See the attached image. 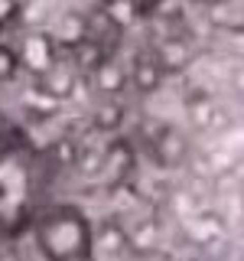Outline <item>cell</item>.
I'll return each instance as SVG.
<instances>
[{
  "instance_id": "cell-16",
  "label": "cell",
  "mask_w": 244,
  "mask_h": 261,
  "mask_svg": "<svg viewBox=\"0 0 244 261\" xmlns=\"http://www.w3.org/2000/svg\"><path fill=\"white\" fill-rule=\"evenodd\" d=\"M234 88H238V95H241V101H244V65L234 69Z\"/></svg>"
},
{
  "instance_id": "cell-9",
  "label": "cell",
  "mask_w": 244,
  "mask_h": 261,
  "mask_svg": "<svg viewBox=\"0 0 244 261\" xmlns=\"http://www.w3.org/2000/svg\"><path fill=\"white\" fill-rule=\"evenodd\" d=\"M163 65H160V59L153 53H140L134 59V69H130V75H127V82H134V88L137 92H143V95H150V92H157V88L163 85Z\"/></svg>"
},
{
  "instance_id": "cell-5",
  "label": "cell",
  "mask_w": 244,
  "mask_h": 261,
  "mask_svg": "<svg viewBox=\"0 0 244 261\" xmlns=\"http://www.w3.org/2000/svg\"><path fill=\"white\" fill-rule=\"evenodd\" d=\"M124 228H127V245H130L134 255L150 258V255H157V251H160V245H163V225H160L157 216H140L134 225H124Z\"/></svg>"
},
{
  "instance_id": "cell-14",
  "label": "cell",
  "mask_w": 244,
  "mask_h": 261,
  "mask_svg": "<svg viewBox=\"0 0 244 261\" xmlns=\"http://www.w3.org/2000/svg\"><path fill=\"white\" fill-rule=\"evenodd\" d=\"M98 127H104V130H117V124H120V108H117V105H104V108L101 111H98Z\"/></svg>"
},
{
  "instance_id": "cell-7",
  "label": "cell",
  "mask_w": 244,
  "mask_h": 261,
  "mask_svg": "<svg viewBox=\"0 0 244 261\" xmlns=\"http://www.w3.org/2000/svg\"><path fill=\"white\" fill-rule=\"evenodd\" d=\"M130 251L127 245V228L117 219H108L95 228V258H124Z\"/></svg>"
},
{
  "instance_id": "cell-19",
  "label": "cell",
  "mask_w": 244,
  "mask_h": 261,
  "mask_svg": "<svg viewBox=\"0 0 244 261\" xmlns=\"http://www.w3.org/2000/svg\"><path fill=\"white\" fill-rule=\"evenodd\" d=\"M241 261H244V258H241Z\"/></svg>"
},
{
  "instance_id": "cell-1",
  "label": "cell",
  "mask_w": 244,
  "mask_h": 261,
  "mask_svg": "<svg viewBox=\"0 0 244 261\" xmlns=\"http://www.w3.org/2000/svg\"><path fill=\"white\" fill-rule=\"evenodd\" d=\"M59 163L23 127H0V242H16L49 202Z\"/></svg>"
},
{
  "instance_id": "cell-4",
  "label": "cell",
  "mask_w": 244,
  "mask_h": 261,
  "mask_svg": "<svg viewBox=\"0 0 244 261\" xmlns=\"http://www.w3.org/2000/svg\"><path fill=\"white\" fill-rule=\"evenodd\" d=\"M186 118H189L192 130H205V134H225L231 127V118H228L225 108H218L215 98L202 88H195L192 95H186Z\"/></svg>"
},
{
  "instance_id": "cell-11",
  "label": "cell",
  "mask_w": 244,
  "mask_h": 261,
  "mask_svg": "<svg viewBox=\"0 0 244 261\" xmlns=\"http://www.w3.org/2000/svg\"><path fill=\"white\" fill-rule=\"evenodd\" d=\"M39 88L49 92L52 98H65V95H72V88H75V75H72L65 65H52L49 72L39 75Z\"/></svg>"
},
{
  "instance_id": "cell-3",
  "label": "cell",
  "mask_w": 244,
  "mask_h": 261,
  "mask_svg": "<svg viewBox=\"0 0 244 261\" xmlns=\"http://www.w3.org/2000/svg\"><path fill=\"white\" fill-rule=\"evenodd\" d=\"M146 147H150L157 167H163V170L182 167V163L189 160V153H192L189 150V137L173 124H157L153 134H146Z\"/></svg>"
},
{
  "instance_id": "cell-12",
  "label": "cell",
  "mask_w": 244,
  "mask_h": 261,
  "mask_svg": "<svg viewBox=\"0 0 244 261\" xmlns=\"http://www.w3.org/2000/svg\"><path fill=\"white\" fill-rule=\"evenodd\" d=\"M95 82H98V92L101 95H117V92H124V85H127V72L120 69L117 62L108 59L95 72Z\"/></svg>"
},
{
  "instance_id": "cell-15",
  "label": "cell",
  "mask_w": 244,
  "mask_h": 261,
  "mask_svg": "<svg viewBox=\"0 0 244 261\" xmlns=\"http://www.w3.org/2000/svg\"><path fill=\"white\" fill-rule=\"evenodd\" d=\"M16 16H20V4L16 0H0V27L13 23Z\"/></svg>"
},
{
  "instance_id": "cell-18",
  "label": "cell",
  "mask_w": 244,
  "mask_h": 261,
  "mask_svg": "<svg viewBox=\"0 0 244 261\" xmlns=\"http://www.w3.org/2000/svg\"><path fill=\"white\" fill-rule=\"evenodd\" d=\"M192 4H211V0H192Z\"/></svg>"
},
{
  "instance_id": "cell-2",
  "label": "cell",
  "mask_w": 244,
  "mask_h": 261,
  "mask_svg": "<svg viewBox=\"0 0 244 261\" xmlns=\"http://www.w3.org/2000/svg\"><path fill=\"white\" fill-rule=\"evenodd\" d=\"M29 232L43 261H95V225L75 202H46Z\"/></svg>"
},
{
  "instance_id": "cell-10",
  "label": "cell",
  "mask_w": 244,
  "mask_h": 261,
  "mask_svg": "<svg viewBox=\"0 0 244 261\" xmlns=\"http://www.w3.org/2000/svg\"><path fill=\"white\" fill-rule=\"evenodd\" d=\"M153 56L160 59L163 72H182L186 65H189V59H192V49H189L186 39L169 36V39H163V43L153 49Z\"/></svg>"
},
{
  "instance_id": "cell-17",
  "label": "cell",
  "mask_w": 244,
  "mask_h": 261,
  "mask_svg": "<svg viewBox=\"0 0 244 261\" xmlns=\"http://www.w3.org/2000/svg\"><path fill=\"white\" fill-rule=\"evenodd\" d=\"M238 206H241V216H244V183L238 186Z\"/></svg>"
},
{
  "instance_id": "cell-8",
  "label": "cell",
  "mask_w": 244,
  "mask_h": 261,
  "mask_svg": "<svg viewBox=\"0 0 244 261\" xmlns=\"http://www.w3.org/2000/svg\"><path fill=\"white\" fill-rule=\"evenodd\" d=\"M104 173H108V183L111 186H120L124 179H130L134 173V147L127 141H114L108 150H104Z\"/></svg>"
},
{
  "instance_id": "cell-13",
  "label": "cell",
  "mask_w": 244,
  "mask_h": 261,
  "mask_svg": "<svg viewBox=\"0 0 244 261\" xmlns=\"http://www.w3.org/2000/svg\"><path fill=\"white\" fill-rule=\"evenodd\" d=\"M16 72H20V56H16V49L0 46V85H4V82H10Z\"/></svg>"
},
{
  "instance_id": "cell-6",
  "label": "cell",
  "mask_w": 244,
  "mask_h": 261,
  "mask_svg": "<svg viewBox=\"0 0 244 261\" xmlns=\"http://www.w3.org/2000/svg\"><path fill=\"white\" fill-rule=\"evenodd\" d=\"M16 56H20V65L43 75V72H49L55 65V43L46 33H33V36H26V43H23V49Z\"/></svg>"
}]
</instances>
